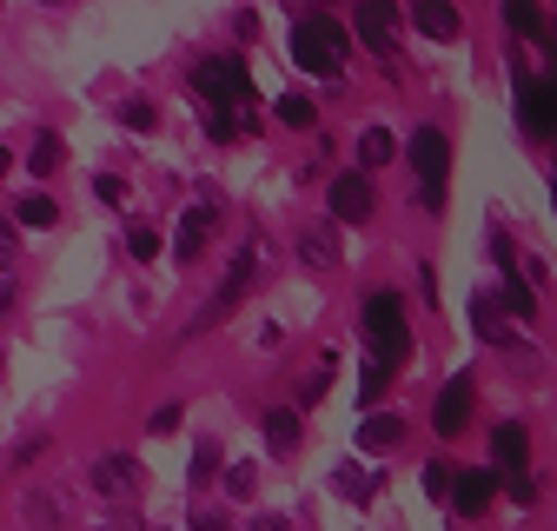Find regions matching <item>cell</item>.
Here are the masks:
<instances>
[{
    "label": "cell",
    "instance_id": "40",
    "mask_svg": "<svg viewBox=\"0 0 557 531\" xmlns=\"http://www.w3.org/2000/svg\"><path fill=\"white\" fill-rule=\"evenodd\" d=\"M8 166H14V153H8V147H0V180H8Z\"/></svg>",
    "mask_w": 557,
    "mask_h": 531
},
{
    "label": "cell",
    "instance_id": "20",
    "mask_svg": "<svg viewBox=\"0 0 557 531\" xmlns=\"http://www.w3.org/2000/svg\"><path fill=\"white\" fill-rule=\"evenodd\" d=\"M332 492H338V498H359V505H366V498L379 492V472H366V465H352V458H345L338 472H332Z\"/></svg>",
    "mask_w": 557,
    "mask_h": 531
},
{
    "label": "cell",
    "instance_id": "24",
    "mask_svg": "<svg viewBox=\"0 0 557 531\" xmlns=\"http://www.w3.org/2000/svg\"><path fill=\"white\" fill-rule=\"evenodd\" d=\"M246 126H252V113H239V107H206V133L213 140H239Z\"/></svg>",
    "mask_w": 557,
    "mask_h": 531
},
{
    "label": "cell",
    "instance_id": "6",
    "mask_svg": "<svg viewBox=\"0 0 557 531\" xmlns=\"http://www.w3.org/2000/svg\"><path fill=\"white\" fill-rule=\"evenodd\" d=\"M252 280H259V252H233L226 280H220V293H213V299H206V319H199V325H220V319L252 293Z\"/></svg>",
    "mask_w": 557,
    "mask_h": 531
},
{
    "label": "cell",
    "instance_id": "38",
    "mask_svg": "<svg viewBox=\"0 0 557 531\" xmlns=\"http://www.w3.org/2000/svg\"><path fill=\"white\" fill-rule=\"evenodd\" d=\"M14 299H21V293H14V280H0V319L14 312Z\"/></svg>",
    "mask_w": 557,
    "mask_h": 531
},
{
    "label": "cell",
    "instance_id": "4",
    "mask_svg": "<svg viewBox=\"0 0 557 531\" xmlns=\"http://www.w3.org/2000/svg\"><path fill=\"white\" fill-rule=\"evenodd\" d=\"M411 173L418 193H425V213H445V173H451V140L438 126H418L411 133Z\"/></svg>",
    "mask_w": 557,
    "mask_h": 531
},
{
    "label": "cell",
    "instance_id": "7",
    "mask_svg": "<svg viewBox=\"0 0 557 531\" xmlns=\"http://www.w3.org/2000/svg\"><path fill=\"white\" fill-rule=\"evenodd\" d=\"M325 199H332V220H345V226H366V220L379 213V199H372V180H366V173H338Z\"/></svg>",
    "mask_w": 557,
    "mask_h": 531
},
{
    "label": "cell",
    "instance_id": "14",
    "mask_svg": "<svg viewBox=\"0 0 557 531\" xmlns=\"http://www.w3.org/2000/svg\"><path fill=\"white\" fill-rule=\"evenodd\" d=\"M411 21H418V34H432V40H458V34H465L458 8H445V0H418Z\"/></svg>",
    "mask_w": 557,
    "mask_h": 531
},
{
    "label": "cell",
    "instance_id": "28",
    "mask_svg": "<svg viewBox=\"0 0 557 531\" xmlns=\"http://www.w3.org/2000/svg\"><path fill=\"white\" fill-rule=\"evenodd\" d=\"M259 492V465H226V498H252Z\"/></svg>",
    "mask_w": 557,
    "mask_h": 531
},
{
    "label": "cell",
    "instance_id": "10",
    "mask_svg": "<svg viewBox=\"0 0 557 531\" xmlns=\"http://www.w3.org/2000/svg\"><path fill=\"white\" fill-rule=\"evenodd\" d=\"M213 226H220V207H213V199H193V207L180 213V239H173V246H180V259H186V266L199 259V246H206V239H213Z\"/></svg>",
    "mask_w": 557,
    "mask_h": 531
},
{
    "label": "cell",
    "instance_id": "23",
    "mask_svg": "<svg viewBox=\"0 0 557 531\" xmlns=\"http://www.w3.org/2000/svg\"><path fill=\"white\" fill-rule=\"evenodd\" d=\"M27 166L47 180V173H60L66 166V140H60V133H34V147H27Z\"/></svg>",
    "mask_w": 557,
    "mask_h": 531
},
{
    "label": "cell",
    "instance_id": "17",
    "mask_svg": "<svg viewBox=\"0 0 557 531\" xmlns=\"http://www.w3.org/2000/svg\"><path fill=\"white\" fill-rule=\"evenodd\" d=\"M299 432H306V425H299V412H293V406L265 412V445H272L278 458H293V452H299Z\"/></svg>",
    "mask_w": 557,
    "mask_h": 531
},
{
    "label": "cell",
    "instance_id": "37",
    "mask_svg": "<svg viewBox=\"0 0 557 531\" xmlns=\"http://www.w3.org/2000/svg\"><path fill=\"white\" fill-rule=\"evenodd\" d=\"M186 531H233V524H226V518H220V511H199V518H193V524H186Z\"/></svg>",
    "mask_w": 557,
    "mask_h": 531
},
{
    "label": "cell",
    "instance_id": "18",
    "mask_svg": "<svg viewBox=\"0 0 557 531\" xmlns=\"http://www.w3.org/2000/svg\"><path fill=\"white\" fill-rule=\"evenodd\" d=\"M14 226H27V233H47V226H60V199H53V193H27L21 207H14Z\"/></svg>",
    "mask_w": 557,
    "mask_h": 531
},
{
    "label": "cell",
    "instance_id": "33",
    "mask_svg": "<svg viewBox=\"0 0 557 531\" xmlns=\"http://www.w3.org/2000/svg\"><path fill=\"white\" fill-rule=\"evenodd\" d=\"M425 492L432 498H451V472H445V465H425Z\"/></svg>",
    "mask_w": 557,
    "mask_h": 531
},
{
    "label": "cell",
    "instance_id": "15",
    "mask_svg": "<svg viewBox=\"0 0 557 531\" xmlns=\"http://www.w3.org/2000/svg\"><path fill=\"white\" fill-rule=\"evenodd\" d=\"M299 259L312 266V273H332L338 266V233L332 226H299Z\"/></svg>",
    "mask_w": 557,
    "mask_h": 531
},
{
    "label": "cell",
    "instance_id": "12",
    "mask_svg": "<svg viewBox=\"0 0 557 531\" xmlns=\"http://www.w3.org/2000/svg\"><path fill=\"white\" fill-rule=\"evenodd\" d=\"M492 458H498V479H518V472H524V458H531V432H524L518 419L492 425Z\"/></svg>",
    "mask_w": 557,
    "mask_h": 531
},
{
    "label": "cell",
    "instance_id": "9",
    "mask_svg": "<svg viewBox=\"0 0 557 531\" xmlns=\"http://www.w3.org/2000/svg\"><path fill=\"white\" fill-rule=\"evenodd\" d=\"M471 398H478V392H471V379H465V372H458V379H445V392L432 398V432H438V439H458V432L471 425Z\"/></svg>",
    "mask_w": 557,
    "mask_h": 531
},
{
    "label": "cell",
    "instance_id": "22",
    "mask_svg": "<svg viewBox=\"0 0 557 531\" xmlns=\"http://www.w3.org/2000/svg\"><path fill=\"white\" fill-rule=\"evenodd\" d=\"M392 153H398V140H392L385 126H366V133H359V166H366V173L392 166Z\"/></svg>",
    "mask_w": 557,
    "mask_h": 531
},
{
    "label": "cell",
    "instance_id": "34",
    "mask_svg": "<svg viewBox=\"0 0 557 531\" xmlns=\"http://www.w3.org/2000/svg\"><path fill=\"white\" fill-rule=\"evenodd\" d=\"M94 193L107 199V207H120V199H126V180H113V173H107V180H94Z\"/></svg>",
    "mask_w": 557,
    "mask_h": 531
},
{
    "label": "cell",
    "instance_id": "27",
    "mask_svg": "<svg viewBox=\"0 0 557 531\" xmlns=\"http://www.w3.org/2000/svg\"><path fill=\"white\" fill-rule=\"evenodd\" d=\"M186 472H193V485H206V479L220 472V445H213V439H199V445H193V465H186Z\"/></svg>",
    "mask_w": 557,
    "mask_h": 531
},
{
    "label": "cell",
    "instance_id": "2",
    "mask_svg": "<svg viewBox=\"0 0 557 531\" xmlns=\"http://www.w3.org/2000/svg\"><path fill=\"white\" fill-rule=\"evenodd\" d=\"M359 325H366L379 366H405V359H411V325H405V299H398V293H372Z\"/></svg>",
    "mask_w": 557,
    "mask_h": 531
},
{
    "label": "cell",
    "instance_id": "1",
    "mask_svg": "<svg viewBox=\"0 0 557 531\" xmlns=\"http://www.w3.org/2000/svg\"><path fill=\"white\" fill-rule=\"evenodd\" d=\"M345 27L332 21V14H306L299 27H293V60L306 66V74H319V81H338V66H345Z\"/></svg>",
    "mask_w": 557,
    "mask_h": 531
},
{
    "label": "cell",
    "instance_id": "13",
    "mask_svg": "<svg viewBox=\"0 0 557 531\" xmlns=\"http://www.w3.org/2000/svg\"><path fill=\"white\" fill-rule=\"evenodd\" d=\"M492 498H498V472H484V465H478V472H458L451 505H458L465 518H484V511H492Z\"/></svg>",
    "mask_w": 557,
    "mask_h": 531
},
{
    "label": "cell",
    "instance_id": "3",
    "mask_svg": "<svg viewBox=\"0 0 557 531\" xmlns=\"http://www.w3.org/2000/svg\"><path fill=\"white\" fill-rule=\"evenodd\" d=\"M193 94H199L206 107H239V113H252V74H246V60H239V53L199 60V66H193Z\"/></svg>",
    "mask_w": 557,
    "mask_h": 531
},
{
    "label": "cell",
    "instance_id": "29",
    "mask_svg": "<svg viewBox=\"0 0 557 531\" xmlns=\"http://www.w3.org/2000/svg\"><path fill=\"white\" fill-rule=\"evenodd\" d=\"M126 252H133L139 266H147V259L160 252V233H153V226H126Z\"/></svg>",
    "mask_w": 557,
    "mask_h": 531
},
{
    "label": "cell",
    "instance_id": "11",
    "mask_svg": "<svg viewBox=\"0 0 557 531\" xmlns=\"http://www.w3.org/2000/svg\"><path fill=\"white\" fill-rule=\"evenodd\" d=\"M352 21H359V34L372 40V53L392 66V60H398V40H392V21H398V14H392V0H366V8H359Z\"/></svg>",
    "mask_w": 557,
    "mask_h": 531
},
{
    "label": "cell",
    "instance_id": "26",
    "mask_svg": "<svg viewBox=\"0 0 557 531\" xmlns=\"http://www.w3.org/2000/svg\"><path fill=\"white\" fill-rule=\"evenodd\" d=\"M272 107H278V120H286V126H312V120H319V107H312L306 94H278Z\"/></svg>",
    "mask_w": 557,
    "mask_h": 531
},
{
    "label": "cell",
    "instance_id": "35",
    "mask_svg": "<svg viewBox=\"0 0 557 531\" xmlns=\"http://www.w3.org/2000/svg\"><path fill=\"white\" fill-rule=\"evenodd\" d=\"M505 485H511V498H518V505H537V485H531V472H518V479H505Z\"/></svg>",
    "mask_w": 557,
    "mask_h": 531
},
{
    "label": "cell",
    "instance_id": "5",
    "mask_svg": "<svg viewBox=\"0 0 557 531\" xmlns=\"http://www.w3.org/2000/svg\"><path fill=\"white\" fill-rule=\"evenodd\" d=\"M87 492L107 498V505H133L139 492H147V465L126 458V452H100V458L87 465Z\"/></svg>",
    "mask_w": 557,
    "mask_h": 531
},
{
    "label": "cell",
    "instance_id": "36",
    "mask_svg": "<svg viewBox=\"0 0 557 531\" xmlns=\"http://www.w3.org/2000/svg\"><path fill=\"white\" fill-rule=\"evenodd\" d=\"M153 432H160V439L180 432V406H160V412H153Z\"/></svg>",
    "mask_w": 557,
    "mask_h": 531
},
{
    "label": "cell",
    "instance_id": "16",
    "mask_svg": "<svg viewBox=\"0 0 557 531\" xmlns=\"http://www.w3.org/2000/svg\"><path fill=\"white\" fill-rule=\"evenodd\" d=\"M471 325H478V339H484V346H511V325H505V306H498L492 293H478V299H471Z\"/></svg>",
    "mask_w": 557,
    "mask_h": 531
},
{
    "label": "cell",
    "instance_id": "39",
    "mask_svg": "<svg viewBox=\"0 0 557 531\" xmlns=\"http://www.w3.org/2000/svg\"><path fill=\"white\" fill-rule=\"evenodd\" d=\"M246 531H286V518H259V524H246Z\"/></svg>",
    "mask_w": 557,
    "mask_h": 531
},
{
    "label": "cell",
    "instance_id": "32",
    "mask_svg": "<svg viewBox=\"0 0 557 531\" xmlns=\"http://www.w3.org/2000/svg\"><path fill=\"white\" fill-rule=\"evenodd\" d=\"M153 120H160V113H153V100H126V107H120V126H133V133H147Z\"/></svg>",
    "mask_w": 557,
    "mask_h": 531
},
{
    "label": "cell",
    "instance_id": "30",
    "mask_svg": "<svg viewBox=\"0 0 557 531\" xmlns=\"http://www.w3.org/2000/svg\"><path fill=\"white\" fill-rule=\"evenodd\" d=\"M21 266V233H14V220H0V280H8Z\"/></svg>",
    "mask_w": 557,
    "mask_h": 531
},
{
    "label": "cell",
    "instance_id": "25",
    "mask_svg": "<svg viewBox=\"0 0 557 531\" xmlns=\"http://www.w3.org/2000/svg\"><path fill=\"white\" fill-rule=\"evenodd\" d=\"M505 27L524 34V40H537V34H544V14L531 8V0H505Z\"/></svg>",
    "mask_w": 557,
    "mask_h": 531
},
{
    "label": "cell",
    "instance_id": "8",
    "mask_svg": "<svg viewBox=\"0 0 557 531\" xmlns=\"http://www.w3.org/2000/svg\"><path fill=\"white\" fill-rule=\"evenodd\" d=\"M518 120H524V133L550 140V133H557V74H550V81H524V87H518Z\"/></svg>",
    "mask_w": 557,
    "mask_h": 531
},
{
    "label": "cell",
    "instance_id": "21",
    "mask_svg": "<svg viewBox=\"0 0 557 531\" xmlns=\"http://www.w3.org/2000/svg\"><path fill=\"white\" fill-rule=\"evenodd\" d=\"M498 306H505L511 319H537V293H531L524 273H511V266H505V293H498Z\"/></svg>",
    "mask_w": 557,
    "mask_h": 531
},
{
    "label": "cell",
    "instance_id": "31",
    "mask_svg": "<svg viewBox=\"0 0 557 531\" xmlns=\"http://www.w3.org/2000/svg\"><path fill=\"white\" fill-rule=\"evenodd\" d=\"M385 379H392V366L366 359V366H359V398H379V392H385Z\"/></svg>",
    "mask_w": 557,
    "mask_h": 531
},
{
    "label": "cell",
    "instance_id": "41",
    "mask_svg": "<svg viewBox=\"0 0 557 531\" xmlns=\"http://www.w3.org/2000/svg\"><path fill=\"white\" fill-rule=\"evenodd\" d=\"M544 34H550V53H557V27H544Z\"/></svg>",
    "mask_w": 557,
    "mask_h": 531
},
{
    "label": "cell",
    "instance_id": "19",
    "mask_svg": "<svg viewBox=\"0 0 557 531\" xmlns=\"http://www.w3.org/2000/svg\"><path fill=\"white\" fill-rule=\"evenodd\" d=\"M398 439H405V419H398V412H372V419L359 425V445H366V452H392Z\"/></svg>",
    "mask_w": 557,
    "mask_h": 531
}]
</instances>
